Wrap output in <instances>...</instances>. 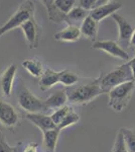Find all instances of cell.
<instances>
[{"label": "cell", "mask_w": 135, "mask_h": 152, "mask_svg": "<svg viewBox=\"0 0 135 152\" xmlns=\"http://www.w3.org/2000/svg\"><path fill=\"white\" fill-rule=\"evenodd\" d=\"M103 94L97 78L89 83L67 88L68 100L72 104L86 105Z\"/></svg>", "instance_id": "1"}, {"label": "cell", "mask_w": 135, "mask_h": 152, "mask_svg": "<svg viewBox=\"0 0 135 152\" xmlns=\"http://www.w3.org/2000/svg\"><path fill=\"white\" fill-rule=\"evenodd\" d=\"M101 89L104 94H108L113 88L119 86L123 83L134 81L133 73L128 64V62L116 67L114 70L109 73H101L99 77H97Z\"/></svg>", "instance_id": "2"}, {"label": "cell", "mask_w": 135, "mask_h": 152, "mask_svg": "<svg viewBox=\"0 0 135 152\" xmlns=\"http://www.w3.org/2000/svg\"><path fill=\"white\" fill-rule=\"evenodd\" d=\"M135 90V81H129L108 92V107L115 113L123 112L128 105Z\"/></svg>", "instance_id": "3"}, {"label": "cell", "mask_w": 135, "mask_h": 152, "mask_svg": "<svg viewBox=\"0 0 135 152\" xmlns=\"http://www.w3.org/2000/svg\"><path fill=\"white\" fill-rule=\"evenodd\" d=\"M34 11H35V5L33 1L26 0V1L21 2L17 10L10 16V18L3 26H0V37L12 29L19 28L29 19L33 18Z\"/></svg>", "instance_id": "4"}, {"label": "cell", "mask_w": 135, "mask_h": 152, "mask_svg": "<svg viewBox=\"0 0 135 152\" xmlns=\"http://www.w3.org/2000/svg\"><path fill=\"white\" fill-rule=\"evenodd\" d=\"M18 104L26 114L46 113L45 100L35 96L24 84L18 88Z\"/></svg>", "instance_id": "5"}, {"label": "cell", "mask_w": 135, "mask_h": 152, "mask_svg": "<svg viewBox=\"0 0 135 152\" xmlns=\"http://www.w3.org/2000/svg\"><path fill=\"white\" fill-rule=\"evenodd\" d=\"M92 49L100 50L105 52L112 57L118 58L120 60H123L125 62H129L130 56L129 54L124 50L118 43L112 40H104V41H96L93 43Z\"/></svg>", "instance_id": "6"}, {"label": "cell", "mask_w": 135, "mask_h": 152, "mask_svg": "<svg viewBox=\"0 0 135 152\" xmlns=\"http://www.w3.org/2000/svg\"><path fill=\"white\" fill-rule=\"evenodd\" d=\"M20 115L12 104L0 99V123L5 128L13 130L20 123Z\"/></svg>", "instance_id": "7"}, {"label": "cell", "mask_w": 135, "mask_h": 152, "mask_svg": "<svg viewBox=\"0 0 135 152\" xmlns=\"http://www.w3.org/2000/svg\"><path fill=\"white\" fill-rule=\"evenodd\" d=\"M20 28L23 31L24 38H25L28 48L31 49V50L38 48V45H40L43 29H41L40 24L36 23L34 18L24 23L20 26Z\"/></svg>", "instance_id": "8"}, {"label": "cell", "mask_w": 135, "mask_h": 152, "mask_svg": "<svg viewBox=\"0 0 135 152\" xmlns=\"http://www.w3.org/2000/svg\"><path fill=\"white\" fill-rule=\"evenodd\" d=\"M17 72V67L14 63L8 65L0 75V90L6 97H10L13 88L14 79Z\"/></svg>", "instance_id": "9"}, {"label": "cell", "mask_w": 135, "mask_h": 152, "mask_svg": "<svg viewBox=\"0 0 135 152\" xmlns=\"http://www.w3.org/2000/svg\"><path fill=\"white\" fill-rule=\"evenodd\" d=\"M122 7V3L118 1H109L108 0L107 3H105L104 5L98 7L97 9L91 11L89 15L93 19H95L96 21L100 23V21L104 20L105 18L108 16H112L113 14H115L117 11Z\"/></svg>", "instance_id": "10"}, {"label": "cell", "mask_w": 135, "mask_h": 152, "mask_svg": "<svg viewBox=\"0 0 135 152\" xmlns=\"http://www.w3.org/2000/svg\"><path fill=\"white\" fill-rule=\"evenodd\" d=\"M111 18L114 19L115 23H117V26H118L119 42L122 44L129 45L132 34H133V31H134L133 26H131V23H130L126 18H124L123 16H121L118 13L113 14Z\"/></svg>", "instance_id": "11"}, {"label": "cell", "mask_w": 135, "mask_h": 152, "mask_svg": "<svg viewBox=\"0 0 135 152\" xmlns=\"http://www.w3.org/2000/svg\"><path fill=\"white\" fill-rule=\"evenodd\" d=\"M25 118L34 126H36L43 133L56 128L55 123L53 122L51 116H48L43 113H36V114H26Z\"/></svg>", "instance_id": "12"}, {"label": "cell", "mask_w": 135, "mask_h": 152, "mask_svg": "<svg viewBox=\"0 0 135 152\" xmlns=\"http://www.w3.org/2000/svg\"><path fill=\"white\" fill-rule=\"evenodd\" d=\"M69 100H68L67 89L64 88V89L56 90L55 94L50 95V96L45 100L46 112L51 111V110H53V111L55 112L56 110L67 105L66 104H67Z\"/></svg>", "instance_id": "13"}, {"label": "cell", "mask_w": 135, "mask_h": 152, "mask_svg": "<svg viewBox=\"0 0 135 152\" xmlns=\"http://www.w3.org/2000/svg\"><path fill=\"white\" fill-rule=\"evenodd\" d=\"M63 74V70L62 71H55L53 69H48L45 70L43 74L41 75V77L38 80V85L40 88L43 91H46L50 88H51L53 85L60 83L61 76Z\"/></svg>", "instance_id": "14"}, {"label": "cell", "mask_w": 135, "mask_h": 152, "mask_svg": "<svg viewBox=\"0 0 135 152\" xmlns=\"http://www.w3.org/2000/svg\"><path fill=\"white\" fill-rule=\"evenodd\" d=\"M81 31L80 28L73 26H68L62 31L55 34L53 39L58 42H65V43H75L81 39Z\"/></svg>", "instance_id": "15"}, {"label": "cell", "mask_w": 135, "mask_h": 152, "mask_svg": "<svg viewBox=\"0 0 135 152\" xmlns=\"http://www.w3.org/2000/svg\"><path fill=\"white\" fill-rule=\"evenodd\" d=\"M81 35L84 38L88 39L90 41H93L95 43L98 37V31H99V23L93 19L89 15L87 18L83 21V23L80 26Z\"/></svg>", "instance_id": "16"}, {"label": "cell", "mask_w": 135, "mask_h": 152, "mask_svg": "<svg viewBox=\"0 0 135 152\" xmlns=\"http://www.w3.org/2000/svg\"><path fill=\"white\" fill-rule=\"evenodd\" d=\"M41 3L45 6L48 19L53 23H62L66 20V14L56 6L55 0H43Z\"/></svg>", "instance_id": "17"}, {"label": "cell", "mask_w": 135, "mask_h": 152, "mask_svg": "<svg viewBox=\"0 0 135 152\" xmlns=\"http://www.w3.org/2000/svg\"><path fill=\"white\" fill-rule=\"evenodd\" d=\"M90 12L83 9L82 7L76 5L74 8L71 10L66 16L65 23L68 26H78L80 28L81 24L83 23V21L89 16Z\"/></svg>", "instance_id": "18"}, {"label": "cell", "mask_w": 135, "mask_h": 152, "mask_svg": "<svg viewBox=\"0 0 135 152\" xmlns=\"http://www.w3.org/2000/svg\"><path fill=\"white\" fill-rule=\"evenodd\" d=\"M21 66H22L24 69L27 71L31 76L36 77V78H40L41 75L45 72L43 63H41L40 59H38V58L26 59V60L22 61Z\"/></svg>", "instance_id": "19"}, {"label": "cell", "mask_w": 135, "mask_h": 152, "mask_svg": "<svg viewBox=\"0 0 135 152\" xmlns=\"http://www.w3.org/2000/svg\"><path fill=\"white\" fill-rule=\"evenodd\" d=\"M60 132L61 131L58 128H55L43 133V145L46 152H56Z\"/></svg>", "instance_id": "20"}, {"label": "cell", "mask_w": 135, "mask_h": 152, "mask_svg": "<svg viewBox=\"0 0 135 152\" xmlns=\"http://www.w3.org/2000/svg\"><path fill=\"white\" fill-rule=\"evenodd\" d=\"M120 131L122 132L123 139L125 142V146L128 152H135V129L121 128Z\"/></svg>", "instance_id": "21"}, {"label": "cell", "mask_w": 135, "mask_h": 152, "mask_svg": "<svg viewBox=\"0 0 135 152\" xmlns=\"http://www.w3.org/2000/svg\"><path fill=\"white\" fill-rule=\"evenodd\" d=\"M80 78L76 73L72 72V71H69L68 69L63 70V74L61 76L60 83L64 85L65 87H72L75 86V84H77L79 82Z\"/></svg>", "instance_id": "22"}, {"label": "cell", "mask_w": 135, "mask_h": 152, "mask_svg": "<svg viewBox=\"0 0 135 152\" xmlns=\"http://www.w3.org/2000/svg\"><path fill=\"white\" fill-rule=\"evenodd\" d=\"M72 111H73V107H71V105H65V107H61V109H58L53 112V114L51 115V120H53V123H55L56 126L58 127V125L62 123L63 120L65 119V118L67 117Z\"/></svg>", "instance_id": "23"}, {"label": "cell", "mask_w": 135, "mask_h": 152, "mask_svg": "<svg viewBox=\"0 0 135 152\" xmlns=\"http://www.w3.org/2000/svg\"><path fill=\"white\" fill-rule=\"evenodd\" d=\"M107 2L108 0H80V1L77 2V5L82 7L85 10L91 12L97 9L98 7L104 5Z\"/></svg>", "instance_id": "24"}, {"label": "cell", "mask_w": 135, "mask_h": 152, "mask_svg": "<svg viewBox=\"0 0 135 152\" xmlns=\"http://www.w3.org/2000/svg\"><path fill=\"white\" fill-rule=\"evenodd\" d=\"M79 121H80V116L78 114H76L74 111H72L67 117L65 118V119L63 120L62 123L58 125L56 128L60 130V131H62V130L66 129L67 127H70V126H72V125L77 124Z\"/></svg>", "instance_id": "25"}, {"label": "cell", "mask_w": 135, "mask_h": 152, "mask_svg": "<svg viewBox=\"0 0 135 152\" xmlns=\"http://www.w3.org/2000/svg\"><path fill=\"white\" fill-rule=\"evenodd\" d=\"M111 152H128L126 149V146H125L123 135H122V132L120 131V130L116 135V138H115Z\"/></svg>", "instance_id": "26"}, {"label": "cell", "mask_w": 135, "mask_h": 152, "mask_svg": "<svg viewBox=\"0 0 135 152\" xmlns=\"http://www.w3.org/2000/svg\"><path fill=\"white\" fill-rule=\"evenodd\" d=\"M55 1H56V6H58L66 15L72 10L74 7L77 5V2H78V1H75V0H55Z\"/></svg>", "instance_id": "27"}, {"label": "cell", "mask_w": 135, "mask_h": 152, "mask_svg": "<svg viewBox=\"0 0 135 152\" xmlns=\"http://www.w3.org/2000/svg\"><path fill=\"white\" fill-rule=\"evenodd\" d=\"M15 146L12 147L7 143L5 137H4L2 131H0V152H14Z\"/></svg>", "instance_id": "28"}, {"label": "cell", "mask_w": 135, "mask_h": 152, "mask_svg": "<svg viewBox=\"0 0 135 152\" xmlns=\"http://www.w3.org/2000/svg\"><path fill=\"white\" fill-rule=\"evenodd\" d=\"M38 145L36 143H29L27 146L24 148L23 152H38Z\"/></svg>", "instance_id": "29"}, {"label": "cell", "mask_w": 135, "mask_h": 152, "mask_svg": "<svg viewBox=\"0 0 135 152\" xmlns=\"http://www.w3.org/2000/svg\"><path fill=\"white\" fill-rule=\"evenodd\" d=\"M128 64L130 66V68H131L132 73H133V78H134V81H135V56L129 61Z\"/></svg>", "instance_id": "30"}, {"label": "cell", "mask_w": 135, "mask_h": 152, "mask_svg": "<svg viewBox=\"0 0 135 152\" xmlns=\"http://www.w3.org/2000/svg\"><path fill=\"white\" fill-rule=\"evenodd\" d=\"M131 47L135 48V28H134V31H133V34H132V37H131V40H130V44H129Z\"/></svg>", "instance_id": "31"}, {"label": "cell", "mask_w": 135, "mask_h": 152, "mask_svg": "<svg viewBox=\"0 0 135 152\" xmlns=\"http://www.w3.org/2000/svg\"><path fill=\"white\" fill-rule=\"evenodd\" d=\"M20 146H21V143L19 142V143L15 146V151H14V152H19V147H20Z\"/></svg>", "instance_id": "32"}, {"label": "cell", "mask_w": 135, "mask_h": 152, "mask_svg": "<svg viewBox=\"0 0 135 152\" xmlns=\"http://www.w3.org/2000/svg\"><path fill=\"white\" fill-rule=\"evenodd\" d=\"M0 131H1V130H0Z\"/></svg>", "instance_id": "33"}]
</instances>
